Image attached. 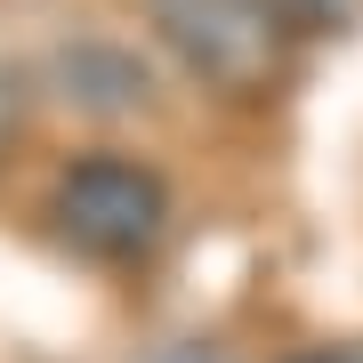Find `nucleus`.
Instances as JSON below:
<instances>
[{
	"label": "nucleus",
	"mask_w": 363,
	"mask_h": 363,
	"mask_svg": "<svg viewBox=\"0 0 363 363\" xmlns=\"http://www.w3.org/2000/svg\"><path fill=\"white\" fill-rule=\"evenodd\" d=\"M57 234L89 259H145L169 234V186L130 154H89L57 178Z\"/></svg>",
	"instance_id": "nucleus-2"
},
{
	"label": "nucleus",
	"mask_w": 363,
	"mask_h": 363,
	"mask_svg": "<svg viewBox=\"0 0 363 363\" xmlns=\"http://www.w3.org/2000/svg\"><path fill=\"white\" fill-rule=\"evenodd\" d=\"M154 363H226V355H210V347H169V355H154Z\"/></svg>",
	"instance_id": "nucleus-3"
},
{
	"label": "nucleus",
	"mask_w": 363,
	"mask_h": 363,
	"mask_svg": "<svg viewBox=\"0 0 363 363\" xmlns=\"http://www.w3.org/2000/svg\"><path fill=\"white\" fill-rule=\"evenodd\" d=\"M9 121H16V89H9V73H0V138H9Z\"/></svg>",
	"instance_id": "nucleus-5"
},
{
	"label": "nucleus",
	"mask_w": 363,
	"mask_h": 363,
	"mask_svg": "<svg viewBox=\"0 0 363 363\" xmlns=\"http://www.w3.org/2000/svg\"><path fill=\"white\" fill-rule=\"evenodd\" d=\"M154 33L202 89L259 97L291 57L298 9L291 0H154Z\"/></svg>",
	"instance_id": "nucleus-1"
},
{
	"label": "nucleus",
	"mask_w": 363,
	"mask_h": 363,
	"mask_svg": "<svg viewBox=\"0 0 363 363\" xmlns=\"http://www.w3.org/2000/svg\"><path fill=\"white\" fill-rule=\"evenodd\" d=\"M298 363H363V347H323V355H298Z\"/></svg>",
	"instance_id": "nucleus-4"
}]
</instances>
